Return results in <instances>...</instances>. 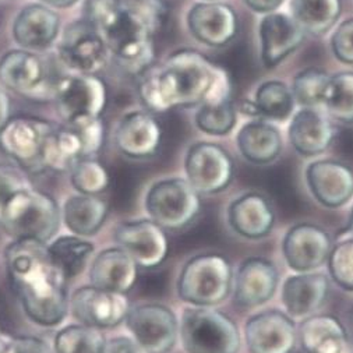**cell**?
<instances>
[{"instance_id":"obj_32","label":"cell","mask_w":353,"mask_h":353,"mask_svg":"<svg viewBox=\"0 0 353 353\" xmlns=\"http://www.w3.org/2000/svg\"><path fill=\"white\" fill-rule=\"evenodd\" d=\"M290 16L301 28L313 37L327 34L339 20L341 0H290Z\"/></svg>"},{"instance_id":"obj_25","label":"cell","mask_w":353,"mask_h":353,"mask_svg":"<svg viewBox=\"0 0 353 353\" xmlns=\"http://www.w3.org/2000/svg\"><path fill=\"white\" fill-rule=\"evenodd\" d=\"M335 132L328 117L316 108H302L293 114L288 129V137L298 154L302 157H317L325 152Z\"/></svg>"},{"instance_id":"obj_5","label":"cell","mask_w":353,"mask_h":353,"mask_svg":"<svg viewBox=\"0 0 353 353\" xmlns=\"http://www.w3.org/2000/svg\"><path fill=\"white\" fill-rule=\"evenodd\" d=\"M230 261L218 253L190 259L178 278L179 299L190 306L214 307L225 302L233 289Z\"/></svg>"},{"instance_id":"obj_43","label":"cell","mask_w":353,"mask_h":353,"mask_svg":"<svg viewBox=\"0 0 353 353\" xmlns=\"http://www.w3.org/2000/svg\"><path fill=\"white\" fill-rule=\"evenodd\" d=\"M0 353H54L50 346L37 336H14L0 346Z\"/></svg>"},{"instance_id":"obj_29","label":"cell","mask_w":353,"mask_h":353,"mask_svg":"<svg viewBox=\"0 0 353 353\" xmlns=\"http://www.w3.org/2000/svg\"><path fill=\"white\" fill-rule=\"evenodd\" d=\"M236 143L242 157L254 165H268L276 161L283 147L281 132L263 119L243 125Z\"/></svg>"},{"instance_id":"obj_26","label":"cell","mask_w":353,"mask_h":353,"mask_svg":"<svg viewBox=\"0 0 353 353\" xmlns=\"http://www.w3.org/2000/svg\"><path fill=\"white\" fill-rule=\"evenodd\" d=\"M137 263L122 248H109L97 254L90 267L91 285L128 293L137 281Z\"/></svg>"},{"instance_id":"obj_34","label":"cell","mask_w":353,"mask_h":353,"mask_svg":"<svg viewBox=\"0 0 353 353\" xmlns=\"http://www.w3.org/2000/svg\"><path fill=\"white\" fill-rule=\"evenodd\" d=\"M253 101L259 110V119L272 122H285L289 119L296 103L292 90L283 81L278 80L263 83L256 91Z\"/></svg>"},{"instance_id":"obj_30","label":"cell","mask_w":353,"mask_h":353,"mask_svg":"<svg viewBox=\"0 0 353 353\" xmlns=\"http://www.w3.org/2000/svg\"><path fill=\"white\" fill-rule=\"evenodd\" d=\"M108 204L95 194H76L69 197L62 207V221L72 234L88 238L103 225Z\"/></svg>"},{"instance_id":"obj_18","label":"cell","mask_w":353,"mask_h":353,"mask_svg":"<svg viewBox=\"0 0 353 353\" xmlns=\"http://www.w3.org/2000/svg\"><path fill=\"white\" fill-rule=\"evenodd\" d=\"M306 183L313 199L336 210L353 199V169L335 159H319L306 168Z\"/></svg>"},{"instance_id":"obj_44","label":"cell","mask_w":353,"mask_h":353,"mask_svg":"<svg viewBox=\"0 0 353 353\" xmlns=\"http://www.w3.org/2000/svg\"><path fill=\"white\" fill-rule=\"evenodd\" d=\"M103 353H148L134 338L114 336L106 341Z\"/></svg>"},{"instance_id":"obj_38","label":"cell","mask_w":353,"mask_h":353,"mask_svg":"<svg viewBox=\"0 0 353 353\" xmlns=\"http://www.w3.org/2000/svg\"><path fill=\"white\" fill-rule=\"evenodd\" d=\"M331 279L343 290L353 292V234L347 230L334 242L328 261Z\"/></svg>"},{"instance_id":"obj_20","label":"cell","mask_w":353,"mask_h":353,"mask_svg":"<svg viewBox=\"0 0 353 353\" xmlns=\"http://www.w3.org/2000/svg\"><path fill=\"white\" fill-rule=\"evenodd\" d=\"M330 278L325 274L296 272L283 281L281 299L285 312L293 320H305L317 314L330 295Z\"/></svg>"},{"instance_id":"obj_15","label":"cell","mask_w":353,"mask_h":353,"mask_svg":"<svg viewBox=\"0 0 353 353\" xmlns=\"http://www.w3.org/2000/svg\"><path fill=\"white\" fill-rule=\"evenodd\" d=\"M332 239L330 233L314 223L293 225L283 236L282 254L288 267L295 272H312L327 264Z\"/></svg>"},{"instance_id":"obj_23","label":"cell","mask_w":353,"mask_h":353,"mask_svg":"<svg viewBox=\"0 0 353 353\" xmlns=\"http://www.w3.org/2000/svg\"><path fill=\"white\" fill-rule=\"evenodd\" d=\"M275 211L270 200L261 193L241 194L228 207L230 229L249 241L267 238L275 226Z\"/></svg>"},{"instance_id":"obj_45","label":"cell","mask_w":353,"mask_h":353,"mask_svg":"<svg viewBox=\"0 0 353 353\" xmlns=\"http://www.w3.org/2000/svg\"><path fill=\"white\" fill-rule=\"evenodd\" d=\"M245 5L256 12V13H261V14H268V13H274L285 0H243Z\"/></svg>"},{"instance_id":"obj_50","label":"cell","mask_w":353,"mask_h":353,"mask_svg":"<svg viewBox=\"0 0 353 353\" xmlns=\"http://www.w3.org/2000/svg\"><path fill=\"white\" fill-rule=\"evenodd\" d=\"M341 353H353V345H352V342H349V343L346 345V347H345Z\"/></svg>"},{"instance_id":"obj_14","label":"cell","mask_w":353,"mask_h":353,"mask_svg":"<svg viewBox=\"0 0 353 353\" xmlns=\"http://www.w3.org/2000/svg\"><path fill=\"white\" fill-rule=\"evenodd\" d=\"M53 129L37 117H14L0 132V147L26 169L43 170L42 157Z\"/></svg>"},{"instance_id":"obj_17","label":"cell","mask_w":353,"mask_h":353,"mask_svg":"<svg viewBox=\"0 0 353 353\" xmlns=\"http://www.w3.org/2000/svg\"><path fill=\"white\" fill-rule=\"evenodd\" d=\"M113 238L117 246L144 268L159 265L168 256L169 245L165 229L150 218L117 225Z\"/></svg>"},{"instance_id":"obj_36","label":"cell","mask_w":353,"mask_h":353,"mask_svg":"<svg viewBox=\"0 0 353 353\" xmlns=\"http://www.w3.org/2000/svg\"><path fill=\"white\" fill-rule=\"evenodd\" d=\"M323 105L331 119L353 125V72L331 76Z\"/></svg>"},{"instance_id":"obj_27","label":"cell","mask_w":353,"mask_h":353,"mask_svg":"<svg viewBox=\"0 0 353 353\" xmlns=\"http://www.w3.org/2000/svg\"><path fill=\"white\" fill-rule=\"evenodd\" d=\"M299 343L306 353H341L350 342L341 320L331 314H313L298 327Z\"/></svg>"},{"instance_id":"obj_52","label":"cell","mask_w":353,"mask_h":353,"mask_svg":"<svg viewBox=\"0 0 353 353\" xmlns=\"http://www.w3.org/2000/svg\"><path fill=\"white\" fill-rule=\"evenodd\" d=\"M205 2H219V0H205Z\"/></svg>"},{"instance_id":"obj_47","label":"cell","mask_w":353,"mask_h":353,"mask_svg":"<svg viewBox=\"0 0 353 353\" xmlns=\"http://www.w3.org/2000/svg\"><path fill=\"white\" fill-rule=\"evenodd\" d=\"M241 112H242L243 114H248V116H252V117H259L257 106H256L254 101H252V99H245V101L241 103Z\"/></svg>"},{"instance_id":"obj_1","label":"cell","mask_w":353,"mask_h":353,"mask_svg":"<svg viewBox=\"0 0 353 353\" xmlns=\"http://www.w3.org/2000/svg\"><path fill=\"white\" fill-rule=\"evenodd\" d=\"M90 23L116 63L140 76L155 59V38L166 20L161 0H90Z\"/></svg>"},{"instance_id":"obj_42","label":"cell","mask_w":353,"mask_h":353,"mask_svg":"<svg viewBox=\"0 0 353 353\" xmlns=\"http://www.w3.org/2000/svg\"><path fill=\"white\" fill-rule=\"evenodd\" d=\"M334 56L345 65H353V17L343 20L331 37Z\"/></svg>"},{"instance_id":"obj_40","label":"cell","mask_w":353,"mask_h":353,"mask_svg":"<svg viewBox=\"0 0 353 353\" xmlns=\"http://www.w3.org/2000/svg\"><path fill=\"white\" fill-rule=\"evenodd\" d=\"M70 181L79 193L98 196L109 186V173L98 161L84 158L70 169Z\"/></svg>"},{"instance_id":"obj_10","label":"cell","mask_w":353,"mask_h":353,"mask_svg":"<svg viewBox=\"0 0 353 353\" xmlns=\"http://www.w3.org/2000/svg\"><path fill=\"white\" fill-rule=\"evenodd\" d=\"M185 172L186 179L200 194H216L230 185L234 166L223 147L203 141L189 148Z\"/></svg>"},{"instance_id":"obj_11","label":"cell","mask_w":353,"mask_h":353,"mask_svg":"<svg viewBox=\"0 0 353 353\" xmlns=\"http://www.w3.org/2000/svg\"><path fill=\"white\" fill-rule=\"evenodd\" d=\"M69 309L80 324L103 330L123 323L132 307L126 293L87 285L72 293Z\"/></svg>"},{"instance_id":"obj_22","label":"cell","mask_w":353,"mask_h":353,"mask_svg":"<svg viewBox=\"0 0 353 353\" xmlns=\"http://www.w3.org/2000/svg\"><path fill=\"white\" fill-rule=\"evenodd\" d=\"M188 26L199 42L219 48L236 37L239 20L236 12L225 3L203 2L189 10Z\"/></svg>"},{"instance_id":"obj_31","label":"cell","mask_w":353,"mask_h":353,"mask_svg":"<svg viewBox=\"0 0 353 353\" xmlns=\"http://www.w3.org/2000/svg\"><path fill=\"white\" fill-rule=\"evenodd\" d=\"M84 158L88 157L79 130L66 125L65 128L53 129L43 151L42 165L43 169L70 172V169Z\"/></svg>"},{"instance_id":"obj_28","label":"cell","mask_w":353,"mask_h":353,"mask_svg":"<svg viewBox=\"0 0 353 353\" xmlns=\"http://www.w3.org/2000/svg\"><path fill=\"white\" fill-rule=\"evenodd\" d=\"M59 16L43 5L24 8L13 24V37L24 49H43L59 34Z\"/></svg>"},{"instance_id":"obj_35","label":"cell","mask_w":353,"mask_h":353,"mask_svg":"<svg viewBox=\"0 0 353 353\" xmlns=\"http://www.w3.org/2000/svg\"><path fill=\"white\" fill-rule=\"evenodd\" d=\"M106 339L99 328L72 324L59 330L53 338L54 353H103Z\"/></svg>"},{"instance_id":"obj_8","label":"cell","mask_w":353,"mask_h":353,"mask_svg":"<svg viewBox=\"0 0 353 353\" xmlns=\"http://www.w3.org/2000/svg\"><path fill=\"white\" fill-rule=\"evenodd\" d=\"M53 101L68 126H80L101 119L108 103V90L94 74L69 76L56 81Z\"/></svg>"},{"instance_id":"obj_9","label":"cell","mask_w":353,"mask_h":353,"mask_svg":"<svg viewBox=\"0 0 353 353\" xmlns=\"http://www.w3.org/2000/svg\"><path fill=\"white\" fill-rule=\"evenodd\" d=\"M0 83L34 101L53 99L56 85L45 62L28 50H10L0 59Z\"/></svg>"},{"instance_id":"obj_16","label":"cell","mask_w":353,"mask_h":353,"mask_svg":"<svg viewBox=\"0 0 353 353\" xmlns=\"http://www.w3.org/2000/svg\"><path fill=\"white\" fill-rule=\"evenodd\" d=\"M62 63L80 74L101 72L108 61V48L91 23H74L65 30L59 43Z\"/></svg>"},{"instance_id":"obj_12","label":"cell","mask_w":353,"mask_h":353,"mask_svg":"<svg viewBox=\"0 0 353 353\" xmlns=\"http://www.w3.org/2000/svg\"><path fill=\"white\" fill-rule=\"evenodd\" d=\"M126 327L148 353H168L179 339V320L165 305L144 303L130 309Z\"/></svg>"},{"instance_id":"obj_39","label":"cell","mask_w":353,"mask_h":353,"mask_svg":"<svg viewBox=\"0 0 353 353\" xmlns=\"http://www.w3.org/2000/svg\"><path fill=\"white\" fill-rule=\"evenodd\" d=\"M331 76L317 68L301 72L293 80L292 94L296 103L303 108H317L323 105Z\"/></svg>"},{"instance_id":"obj_41","label":"cell","mask_w":353,"mask_h":353,"mask_svg":"<svg viewBox=\"0 0 353 353\" xmlns=\"http://www.w3.org/2000/svg\"><path fill=\"white\" fill-rule=\"evenodd\" d=\"M30 188L32 186L24 170L14 165L0 163V211L10 197Z\"/></svg>"},{"instance_id":"obj_33","label":"cell","mask_w":353,"mask_h":353,"mask_svg":"<svg viewBox=\"0 0 353 353\" xmlns=\"http://www.w3.org/2000/svg\"><path fill=\"white\" fill-rule=\"evenodd\" d=\"M48 250L54 264L61 268L68 281H70L84 271L95 249L91 242L84 241L81 236L69 234L49 242Z\"/></svg>"},{"instance_id":"obj_19","label":"cell","mask_w":353,"mask_h":353,"mask_svg":"<svg viewBox=\"0 0 353 353\" xmlns=\"http://www.w3.org/2000/svg\"><path fill=\"white\" fill-rule=\"evenodd\" d=\"M279 271L263 257L246 259L233 276V301L239 307L253 309L268 303L278 290Z\"/></svg>"},{"instance_id":"obj_4","label":"cell","mask_w":353,"mask_h":353,"mask_svg":"<svg viewBox=\"0 0 353 353\" xmlns=\"http://www.w3.org/2000/svg\"><path fill=\"white\" fill-rule=\"evenodd\" d=\"M62 210L53 197L34 188L16 193L0 211V225L10 236L49 243L61 226Z\"/></svg>"},{"instance_id":"obj_48","label":"cell","mask_w":353,"mask_h":353,"mask_svg":"<svg viewBox=\"0 0 353 353\" xmlns=\"http://www.w3.org/2000/svg\"><path fill=\"white\" fill-rule=\"evenodd\" d=\"M42 3L50 6V8H56V9H65L69 8L72 5H74L77 0H41Z\"/></svg>"},{"instance_id":"obj_13","label":"cell","mask_w":353,"mask_h":353,"mask_svg":"<svg viewBox=\"0 0 353 353\" xmlns=\"http://www.w3.org/2000/svg\"><path fill=\"white\" fill-rule=\"evenodd\" d=\"M249 353H293L299 343L298 325L286 312L276 309L253 314L245 324Z\"/></svg>"},{"instance_id":"obj_46","label":"cell","mask_w":353,"mask_h":353,"mask_svg":"<svg viewBox=\"0 0 353 353\" xmlns=\"http://www.w3.org/2000/svg\"><path fill=\"white\" fill-rule=\"evenodd\" d=\"M10 110H12L10 98L6 94V91L0 87V132L5 129V126L10 121Z\"/></svg>"},{"instance_id":"obj_2","label":"cell","mask_w":353,"mask_h":353,"mask_svg":"<svg viewBox=\"0 0 353 353\" xmlns=\"http://www.w3.org/2000/svg\"><path fill=\"white\" fill-rule=\"evenodd\" d=\"M139 95L152 112L230 98L225 70L196 50H179L140 74Z\"/></svg>"},{"instance_id":"obj_49","label":"cell","mask_w":353,"mask_h":353,"mask_svg":"<svg viewBox=\"0 0 353 353\" xmlns=\"http://www.w3.org/2000/svg\"><path fill=\"white\" fill-rule=\"evenodd\" d=\"M347 232L353 234V208H352V214H350V219H349V226H347Z\"/></svg>"},{"instance_id":"obj_6","label":"cell","mask_w":353,"mask_h":353,"mask_svg":"<svg viewBox=\"0 0 353 353\" xmlns=\"http://www.w3.org/2000/svg\"><path fill=\"white\" fill-rule=\"evenodd\" d=\"M179 339L188 353H239L242 347L236 323L214 307L185 309L179 321Z\"/></svg>"},{"instance_id":"obj_21","label":"cell","mask_w":353,"mask_h":353,"mask_svg":"<svg viewBox=\"0 0 353 353\" xmlns=\"http://www.w3.org/2000/svg\"><path fill=\"white\" fill-rule=\"evenodd\" d=\"M259 32L261 61L268 70L278 68L306 38V32L292 16L276 12L264 14L260 21Z\"/></svg>"},{"instance_id":"obj_51","label":"cell","mask_w":353,"mask_h":353,"mask_svg":"<svg viewBox=\"0 0 353 353\" xmlns=\"http://www.w3.org/2000/svg\"><path fill=\"white\" fill-rule=\"evenodd\" d=\"M3 343V335H2V327H0V346Z\"/></svg>"},{"instance_id":"obj_3","label":"cell","mask_w":353,"mask_h":353,"mask_svg":"<svg viewBox=\"0 0 353 353\" xmlns=\"http://www.w3.org/2000/svg\"><path fill=\"white\" fill-rule=\"evenodd\" d=\"M12 286L27 317L42 327L61 324L69 312L68 278L59 268L48 243L13 241L5 252Z\"/></svg>"},{"instance_id":"obj_37","label":"cell","mask_w":353,"mask_h":353,"mask_svg":"<svg viewBox=\"0 0 353 353\" xmlns=\"http://www.w3.org/2000/svg\"><path fill=\"white\" fill-rule=\"evenodd\" d=\"M197 128L210 136H226L236 125V109L230 98L200 105L196 113Z\"/></svg>"},{"instance_id":"obj_24","label":"cell","mask_w":353,"mask_h":353,"mask_svg":"<svg viewBox=\"0 0 353 353\" xmlns=\"http://www.w3.org/2000/svg\"><path fill=\"white\" fill-rule=\"evenodd\" d=\"M161 139V125L151 113L143 110L126 113L114 132L116 147L130 158L154 155L159 148Z\"/></svg>"},{"instance_id":"obj_7","label":"cell","mask_w":353,"mask_h":353,"mask_svg":"<svg viewBox=\"0 0 353 353\" xmlns=\"http://www.w3.org/2000/svg\"><path fill=\"white\" fill-rule=\"evenodd\" d=\"M144 207L150 219L163 229H182L200 212V193L183 178H168L150 186Z\"/></svg>"}]
</instances>
